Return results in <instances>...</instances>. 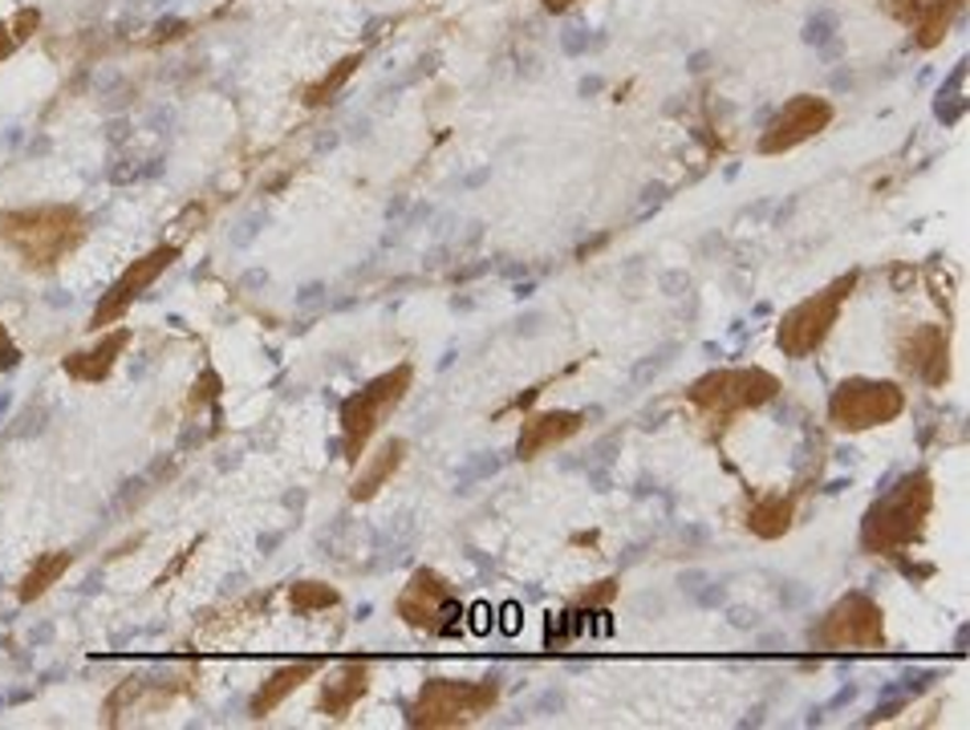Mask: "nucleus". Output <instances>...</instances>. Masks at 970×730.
<instances>
[{
	"label": "nucleus",
	"mask_w": 970,
	"mask_h": 730,
	"mask_svg": "<svg viewBox=\"0 0 970 730\" xmlns=\"http://www.w3.org/2000/svg\"><path fill=\"white\" fill-rule=\"evenodd\" d=\"M0 239L29 268H54L81 239V215L74 207H57V203L0 212Z\"/></svg>",
	"instance_id": "f257e3e1"
},
{
	"label": "nucleus",
	"mask_w": 970,
	"mask_h": 730,
	"mask_svg": "<svg viewBox=\"0 0 970 730\" xmlns=\"http://www.w3.org/2000/svg\"><path fill=\"white\" fill-rule=\"evenodd\" d=\"M406 385H411V370H406V366H399L394 373H382V378H373L366 390H358L354 398L342 402V430H346L342 447L349 451V459H358V451L366 447V442H370L373 430L386 423V414H390L402 402Z\"/></svg>",
	"instance_id": "f03ea898"
},
{
	"label": "nucleus",
	"mask_w": 970,
	"mask_h": 730,
	"mask_svg": "<svg viewBox=\"0 0 970 730\" xmlns=\"http://www.w3.org/2000/svg\"><path fill=\"white\" fill-rule=\"evenodd\" d=\"M495 682H500V674H488L483 677V686H455V682H431L423 694H419V703H414L411 710V722L419 727H443V722H455V718H467V715H476V710H483V706L492 703L495 698Z\"/></svg>",
	"instance_id": "7ed1b4c3"
},
{
	"label": "nucleus",
	"mask_w": 970,
	"mask_h": 730,
	"mask_svg": "<svg viewBox=\"0 0 970 730\" xmlns=\"http://www.w3.org/2000/svg\"><path fill=\"white\" fill-rule=\"evenodd\" d=\"M175 256H179V248H175V244H163V248L147 252L143 260H131V268H126V272L110 284L107 296H102V305L93 308L90 329H102V325H110V321H119L122 313H126V305H131V301H138V296H143V289H150V284H155V277L175 265Z\"/></svg>",
	"instance_id": "20e7f679"
},
{
	"label": "nucleus",
	"mask_w": 970,
	"mask_h": 730,
	"mask_svg": "<svg viewBox=\"0 0 970 730\" xmlns=\"http://www.w3.org/2000/svg\"><path fill=\"white\" fill-rule=\"evenodd\" d=\"M399 613L411 625H435V633H451L464 605L451 597V588L435 576V572H414V581L406 584V593L399 597Z\"/></svg>",
	"instance_id": "39448f33"
},
{
	"label": "nucleus",
	"mask_w": 970,
	"mask_h": 730,
	"mask_svg": "<svg viewBox=\"0 0 970 730\" xmlns=\"http://www.w3.org/2000/svg\"><path fill=\"white\" fill-rule=\"evenodd\" d=\"M828 114L833 110L824 106V102H812V98H796V102H788L780 114H776V122H771V131L763 134V143H759V150H788V146H796L800 138H809V134H816L828 122Z\"/></svg>",
	"instance_id": "423d86ee"
},
{
	"label": "nucleus",
	"mask_w": 970,
	"mask_h": 730,
	"mask_svg": "<svg viewBox=\"0 0 970 730\" xmlns=\"http://www.w3.org/2000/svg\"><path fill=\"white\" fill-rule=\"evenodd\" d=\"M897 398L893 385L878 382H849L840 385V394H833V418L840 426H873L878 418H890L885 411H878V402Z\"/></svg>",
	"instance_id": "0eeeda50"
},
{
	"label": "nucleus",
	"mask_w": 970,
	"mask_h": 730,
	"mask_svg": "<svg viewBox=\"0 0 970 730\" xmlns=\"http://www.w3.org/2000/svg\"><path fill=\"white\" fill-rule=\"evenodd\" d=\"M852 280H840L837 289H828L833 292V296H828V301H816V305H800L796 313H792V317L784 321V349L788 353H792V358H800V353H809L812 346H816V341H821L824 337V329H828V325H821V321H828L833 317V301H837L840 292L849 289Z\"/></svg>",
	"instance_id": "6e6552de"
},
{
	"label": "nucleus",
	"mask_w": 970,
	"mask_h": 730,
	"mask_svg": "<svg viewBox=\"0 0 970 730\" xmlns=\"http://www.w3.org/2000/svg\"><path fill=\"white\" fill-rule=\"evenodd\" d=\"M126 341H131V333L119 329V333H110V337H102L93 349L69 353L66 373H69V378H78V382H102V378L114 370V361H119V353L126 349Z\"/></svg>",
	"instance_id": "1a4fd4ad"
},
{
	"label": "nucleus",
	"mask_w": 970,
	"mask_h": 730,
	"mask_svg": "<svg viewBox=\"0 0 970 730\" xmlns=\"http://www.w3.org/2000/svg\"><path fill=\"white\" fill-rule=\"evenodd\" d=\"M366 682H370V670H366V665H354V662L342 665V670L321 686V710L333 718H346L349 706L366 694Z\"/></svg>",
	"instance_id": "9d476101"
},
{
	"label": "nucleus",
	"mask_w": 970,
	"mask_h": 730,
	"mask_svg": "<svg viewBox=\"0 0 970 730\" xmlns=\"http://www.w3.org/2000/svg\"><path fill=\"white\" fill-rule=\"evenodd\" d=\"M313 670H317V662H297V665H285V670H277V674L268 677L265 686L253 694V718H265L268 710H277L289 694L301 686V682H309L313 677Z\"/></svg>",
	"instance_id": "9b49d317"
},
{
	"label": "nucleus",
	"mask_w": 970,
	"mask_h": 730,
	"mask_svg": "<svg viewBox=\"0 0 970 730\" xmlns=\"http://www.w3.org/2000/svg\"><path fill=\"white\" fill-rule=\"evenodd\" d=\"M402 451H406V442H402V438H390V442H382V447H378V454H373L370 463L361 467V475L354 479V499H373L386 479L399 471Z\"/></svg>",
	"instance_id": "f8f14e48"
},
{
	"label": "nucleus",
	"mask_w": 970,
	"mask_h": 730,
	"mask_svg": "<svg viewBox=\"0 0 970 730\" xmlns=\"http://www.w3.org/2000/svg\"><path fill=\"white\" fill-rule=\"evenodd\" d=\"M577 423H581V414H540V418H532L524 438H520V459H532V451H540L553 438L572 435Z\"/></svg>",
	"instance_id": "ddd939ff"
},
{
	"label": "nucleus",
	"mask_w": 970,
	"mask_h": 730,
	"mask_svg": "<svg viewBox=\"0 0 970 730\" xmlns=\"http://www.w3.org/2000/svg\"><path fill=\"white\" fill-rule=\"evenodd\" d=\"M69 552H49V557H41L33 569L25 572V581H21V588H16V597H21V605H29V600H37L41 593H49V584L62 576V572L69 569Z\"/></svg>",
	"instance_id": "4468645a"
},
{
	"label": "nucleus",
	"mask_w": 970,
	"mask_h": 730,
	"mask_svg": "<svg viewBox=\"0 0 970 730\" xmlns=\"http://www.w3.org/2000/svg\"><path fill=\"white\" fill-rule=\"evenodd\" d=\"M33 29H37V9H21L13 21H4V25H0V61L9 54H16Z\"/></svg>",
	"instance_id": "2eb2a0df"
},
{
	"label": "nucleus",
	"mask_w": 970,
	"mask_h": 730,
	"mask_svg": "<svg viewBox=\"0 0 970 730\" xmlns=\"http://www.w3.org/2000/svg\"><path fill=\"white\" fill-rule=\"evenodd\" d=\"M674 353H678V341H666V346L654 349L650 358H642L638 366H634V373H629V382H634V390H642V385H650L654 378H658V373H662L666 366L674 361Z\"/></svg>",
	"instance_id": "dca6fc26"
},
{
	"label": "nucleus",
	"mask_w": 970,
	"mask_h": 730,
	"mask_svg": "<svg viewBox=\"0 0 970 730\" xmlns=\"http://www.w3.org/2000/svg\"><path fill=\"white\" fill-rule=\"evenodd\" d=\"M804 45H812V49H821V45H828L833 37H840V16L833 13V9H821V13H812L809 16V25H804Z\"/></svg>",
	"instance_id": "f3484780"
},
{
	"label": "nucleus",
	"mask_w": 970,
	"mask_h": 730,
	"mask_svg": "<svg viewBox=\"0 0 970 730\" xmlns=\"http://www.w3.org/2000/svg\"><path fill=\"white\" fill-rule=\"evenodd\" d=\"M325 605H337V593L325 588L317 581H301L293 584V609L297 613H313V609H325Z\"/></svg>",
	"instance_id": "a211bd4d"
},
{
	"label": "nucleus",
	"mask_w": 970,
	"mask_h": 730,
	"mask_svg": "<svg viewBox=\"0 0 970 730\" xmlns=\"http://www.w3.org/2000/svg\"><path fill=\"white\" fill-rule=\"evenodd\" d=\"M358 61H361V57H346V61H342V66L333 69L330 78L321 81V86H313V90H309V98H305L309 106H321V102H330V93H337V90H342V81H346L349 74H354V69H358Z\"/></svg>",
	"instance_id": "6ab92c4d"
},
{
	"label": "nucleus",
	"mask_w": 970,
	"mask_h": 730,
	"mask_svg": "<svg viewBox=\"0 0 970 730\" xmlns=\"http://www.w3.org/2000/svg\"><path fill=\"white\" fill-rule=\"evenodd\" d=\"M560 54L565 57H586L589 49V25H581V21H569V25L560 29Z\"/></svg>",
	"instance_id": "aec40b11"
},
{
	"label": "nucleus",
	"mask_w": 970,
	"mask_h": 730,
	"mask_svg": "<svg viewBox=\"0 0 970 730\" xmlns=\"http://www.w3.org/2000/svg\"><path fill=\"white\" fill-rule=\"evenodd\" d=\"M934 682H938V670H905V674L897 677V694H902V698H914V694L930 690Z\"/></svg>",
	"instance_id": "412c9836"
},
{
	"label": "nucleus",
	"mask_w": 970,
	"mask_h": 730,
	"mask_svg": "<svg viewBox=\"0 0 970 730\" xmlns=\"http://www.w3.org/2000/svg\"><path fill=\"white\" fill-rule=\"evenodd\" d=\"M666 200H670V187H666V183H646V187H642V195H638V212H634V220H646V215H654Z\"/></svg>",
	"instance_id": "4be33fe9"
},
{
	"label": "nucleus",
	"mask_w": 970,
	"mask_h": 730,
	"mask_svg": "<svg viewBox=\"0 0 970 730\" xmlns=\"http://www.w3.org/2000/svg\"><path fill=\"white\" fill-rule=\"evenodd\" d=\"M565 706H569V698H565V690H540L536 698H532V715H545V718H557L565 715Z\"/></svg>",
	"instance_id": "5701e85b"
},
{
	"label": "nucleus",
	"mask_w": 970,
	"mask_h": 730,
	"mask_svg": "<svg viewBox=\"0 0 970 730\" xmlns=\"http://www.w3.org/2000/svg\"><path fill=\"white\" fill-rule=\"evenodd\" d=\"M691 600L699 605V609H718V605H727V584H723V581H711V576H706V584L699 588V593H694Z\"/></svg>",
	"instance_id": "b1692460"
},
{
	"label": "nucleus",
	"mask_w": 970,
	"mask_h": 730,
	"mask_svg": "<svg viewBox=\"0 0 970 730\" xmlns=\"http://www.w3.org/2000/svg\"><path fill=\"white\" fill-rule=\"evenodd\" d=\"M500 467H504V459H500V454H495V451L479 454L476 463H471V467H467V471H464V487H459V492H467V483H471V479H488V475H495Z\"/></svg>",
	"instance_id": "393cba45"
},
{
	"label": "nucleus",
	"mask_w": 970,
	"mask_h": 730,
	"mask_svg": "<svg viewBox=\"0 0 970 730\" xmlns=\"http://www.w3.org/2000/svg\"><path fill=\"white\" fill-rule=\"evenodd\" d=\"M962 110H967L962 98H938V102H934V114H938L943 126H955V122L962 119Z\"/></svg>",
	"instance_id": "a878e982"
},
{
	"label": "nucleus",
	"mask_w": 970,
	"mask_h": 730,
	"mask_svg": "<svg viewBox=\"0 0 970 730\" xmlns=\"http://www.w3.org/2000/svg\"><path fill=\"white\" fill-rule=\"evenodd\" d=\"M658 289H662L666 296H687V289H691V277H687V272H678V268H670V272H662V277H658Z\"/></svg>",
	"instance_id": "bb28decb"
},
{
	"label": "nucleus",
	"mask_w": 970,
	"mask_h": 730,
	"mask_svg": "<svg viewBox=\"0 0 970 730\" xmlns=\"http://www.w3.org/2000/svg\"><path fill=\"white\" fill-rule=\"evenodd\" d=\"M21 366V349L13 346V337H9V329L0 325V373H9Z\"/></svg>",
	"instance_id": "cd10ccee"
},
{
	"label": "nucleus",
	"mask_w": 970,
	"mask_h": 730,
	"mask_svg": "<svg viewBox=\"0 0 970 730\" xmlns=\"http://www.w3.org/2000/svg\"><path fill=\"white\" fill-rule=\"evenodd\" d=\"M857 694H861V686H857V682H845V686H840V690L833 694L828 703H824V715H833V710H845V706H852V703H857Z\"/></svg>",
	"instance_id": "c85d7f7f"
},
{
	"label": "nucleus",
	"mask_w": 970,
	"mask_h": 730,
	"mask_svg": "<svg viewBox=\"0 0 970 730\" xmlns=\"http://www.w3.org/2000/svg\"><path fill=\"white\" fill-rule=\"evenodd\" d=\"M780 600H784V609H796V605L809 600V588H800L796 581H784L780 584Z\"/></svg>",
	"instance_id": "c756f323"
},
{
	"label": "nucleus",
	"mask_w": 970,
	"mask_h": 730,
	"mask_svg": "<svg viewBox=\"0 0 970 730\" xmlns=\"http://www.w3.org/2000/svg\"><path fill=\"white\" fill-rule=\"evenodd\" d=\"M703 584H706V572L703 569H687L682 576H678V588H682L687 597H694V593H699Z\"/></svg>",
	"instance_id": "7c9ffc66"
},
{
	"label": "nucleus",
	"mask_w": 970,
	"mask_h": 730,
	"mask_svg": "<svg viewBox=\"0 0 970 730\" xmlns=\"http://www.w3.org/2000/svg\"><path fill=\"white\" fill-rule=\"evenodd\" d=\"M727 621H732L735 629H759V613L756 609H739V605H735V609L727 613Z\"/></svg>",
	"instance_id": "2f4dec72"
},
{
	"label": "nucleus",
	"mask_w": 970,
	"mask_h": 730,
	"mask_svg": "<svg viewBox=\"0 0 970 730\" xmlns=\"http://www.w3.org/2000/svg\"><path fill=\"white\" fill-rule=\"evenodd\" d=\"M586 479L593 483V492H610V487H613L610 467H586Z\"/></svg>",
	"instance_id": "473e14b6"
},
{
	"label": "nucleus",
	"mask_w": 970,
	"mask_h": 730,
	"mask_svg": "<svg viewBox=\"0 0 970 730\" xmlns=\"http://www.w3.org/2000/svg\"><path fill=\"white\" fill-rule=\"evenodd\" d=\"M492 605H476V609H471V617H476V621H471V629H476V633H488V629H492Z\"/></svg>",
	"instance_id": "72a5a7b5"
},
{
	"label": "nucleus",
	"mask_w": 970,
	"mask_h": 730,
	"mask_svg": "<svg viewBox=\"0 0 970 730\" xmlns=\"http://www.w3.org/2000/svg\"><path fill=\"white\" fill-rule=\"evenodd\" d=\"M540 325H545V317H540V313H524V317L516 321V333H520V337H536V333H540Z\"/></svg>",
	"instance_id": "f704fd0d"
},
{
	"label": "nucleus",
	"mask_w": 970,
	"mask_h": 730,
	"mask_svg": "<svg viewBox=\"0 0 970 730\" xmlns=\"http://www.w3.org/2000/svg\"><path fill=\"white\" fill-rule=\"evenodd\" d=\"M520 625H524V609H520V605H504V625H500V629H504V633H516Z\"/></svg>",
	"instance_id": "c9c22d12"
},
{
	"label": "nucleus",
	"mask_w": 970,
	"mask_h": 730,
	"mask_svg": "<svg viewBox=\"0 0 970 730\" xmlns=\"http://www.w3.org/2000/svg\"><path fill=\"white\" fill-rule=\"evenodd\" d=\"M601 90H605V78H598V74H589V78L577 81V93H581V98H593V93H601Z\"/></svg>",
	"instance_id": "e433bc0d"
},
{
	"label": "nucleus",
	"mask_w": 970,
	"mask_h": 730,
	"mask_svg": "<svg viewBox=\"0 0 970 730\" xmlns=\"http://www.w3.org/2000/svg\"><path fill=\"white\" fill-rule=\"evenodd\" d=\"M706 540H711V531L706 528H682V544H706Z\"/></svg>",
	"instance_id": "4c0bfd02"
},
{
	"label": "nucleus",
	"mask_w": 970,
	"mask_h": 730,
	"mask_svg": "<svg viewBox=\"0 0 970 730\" xmlns=\"http://www.w3.org/2000/svg\"><path fill=\"white\" fill-rule=\"evenodd\" d=\"M840 54H845V41H840V37H833L828 45H821V61H837Z\"/></svg>",
	"instance_id": "58836bf2"
},
{
	"label": "nucleus",
	"mask_w": 970,
	"mask_h": 730,
	"mask_svg": "<svg viewBox=\"0 0 970 730\" xmlns=\"http://www.w3.org/2000/svg\"><path fill=\"white\" fill-rule=\"evenodd\" d=\"M768 706H751V715L747 718H739V727H763V722H768Z\"/></svg>",
	"instance_id": "ea45409f"
},
{
	"label": "nucleus",
	"mask_w": 970,
	"mask_h": 730,
	"mask_svg": "<svg viewBox=\"0 0 970 730\" xmlns=\"http://www.w3.org/2000/svg\"><path fill=\"white\" fill-rule=\"evenodd\" d=\"M642 552H646V548H642V544H629V548H625V552H622V560H617V569H629V564H638Z\"/></svg>",
	"instance_id": "a19ab883"
},
{
	"label": "nucleus",
	"mask_w": 970,
	"mask_h": 730,
	"mask_svg": "<svg viewBox=\"0 0 970 730\" xmlns=\"http://www.w3.org/2000/svg\"><path fill=\"white\" fill-rule=\"evenodd\" d=\"M784 633H776V629H771V633H759V650H776V645H780V650H784Z\"/></svg>",
	"instance_id": "79ce46f5"
},
{
	"label": "nucleus",
	"mask_w": 970,
	"mask_h": 730,
	"mask_svg": "<svg viewBox=\"0 0 970 730\" xmlns=\"http://www.w3.org/2000/svg\"><path fill=\"white\" fill-rule=\"evenodd\" d=\"M691 74H706V69H711V54H706V49H699V54H691Z\"/></svg>",
	"instance_id": "37998d69"
},
{
	"label": "nucleus",
	"mask_w": 970,
	"mask_h": 730,
	"mask_svg": "<svg viewBox=\"0 0 970 730\" xmlns=\"http://www.w3.org/2000/svg\"><path fill=\"white\" fill-rule=\"evenodd\" d=\"M768 212H771V203L763 200V203H751V207H747V212L739 215V220H763V215H768Z\"/></svg>",
	"instance_id": "c03bdc74"
},
{
	"label": "nucleus",
	"mask_w": 970,
	"mask_h": 730,
	"mask_svg": "<svg viewBox=\"0 0 970 730\" xmlns=\"http://www.w3.org/2000/svg\"><path fill=\"white\" fill-rule=\"evenodd\" d=\"M845 487H852V479H849V475H845V479H833V483H828L824 492H828V495H840V492H845Z\"/></svg>",
	"instance_id": "a18cd8bd"
},
{
	"label": "nucleus",
	"mask_w": 970,
	"mask_h": 730,
	"mask_svg": "<svg viewBox=\"0 0 970 730\" xmlns=\"http://www.w3.org/2000/svg\"><path fill=\"white\" fill-rule=\"evenodd\" d=\"M849 86H852V74H845V69L833 74V90H849Z\"/></svg>",
	"instance_id": "49530a36"
},
{
	"label": "nucleus",
	"mask_w": 970,
	"mask_h": 730,
	"mask_svg": "<svg viewBox=\"0 0 970 730\" xmlns=\"http://www.w3.org/2000/svg\"><path fill=\"white\" fill-rule=\"evenodd\" d=\"M824 722V706H812L809 718H804V727H821Z\"/></svg>",
	"instance_id": "de8ad7c7"
},
{
	"label": "nucleus",
	"mask_w": 970,
	"mask_h": 730,
	"mask_svg": "<svg viewBox=\"0 0 970 730\" xmlns=\"http://www.w3.org/2000/svg\"><path fill=\"white\" fill-rule=\"evenodd\" d=\"M532 292H536V280H524V284H516V296H520V301H528Z\"/></svg>",
	"instance_id": "09e8293b"
},
{
	"label": "nucleus",
	"mask_w": 970,
	"mask_h": 730,
	"mask_svg": "<svg viewBox=\"0 0 970 730\" xmlns=\"http://www.w3.org/2000/svg\"><path fill=\"white\" fill-rule=\"evenodd\" d=\"M837 459H840V463H852V459H857V451H852V447H840Z\"/></svg>",
	"instance_id": "8fccbe9b"
},
{
	"label": "nucleus",
	"mask_w": 970,
	"mask_h": 730,
	"mask_svg": "<svg viewBox=\"0 0 970 730\" xmlns=\"http://www.w3.org/2000/svg\"><path fill=\"white\" fill-rule=\"evenodd\" d=\"M955 650H958V653L967 650V625H962V629H958V638H955Z\"/></svg>",
	"instance_id": "3c124183"
},
{
	"label": "nucleus",
	"mask_w": 970,
	"mask_h": 730,
	"mask_svg": "<svg viewBox=\"0 0 970 730\" xmlns=\"http://www.w3.org/2000/svg\"><path fill=\"white\" fill-rule=\"evenodd\" d=\"M479 183H488V171H476L471 179H467V187H479Z\"/></svg>",
	"instance_id": "603ef678"
},
{
	"label": "nucleus",
	"mask_w": 970,
	"mask_h": 730,
	"mask_svg": "<svg viewBox=\"0 0 970 730\" xmlns=\"http://www.w3.org/2000/svg\"><path fill=\"white\" fill-rule=\"evenodd\" d=\"M703 353H711V358H723V346H715V341H706Z\"/></svg>",
	"instance_id": "864d4df0"
},
{
	"label": "nucleus",
	"mask_w": 970,
	"mask_h": 730,
	"mask_svg": "<svg viewBox=\"0 0 970 730\" xmlns=\"http://www.w3.org/2000/svg\"><path fill=\"white\" fill-rule=\"evenodd\" d=\"M565 4H572V0H545V9H565Z\"/></svg>",
	"instance_id": "5fc2aeb1"
}]
</instances>
